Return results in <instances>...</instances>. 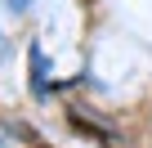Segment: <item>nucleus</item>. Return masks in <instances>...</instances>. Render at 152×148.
<instances>
[{"label": "nucleus", "mask_w": 152, "mask_h": 148, "mask_svg": "<svg viewBox=\"0 0 152 148\" xmlns=\"http://www.w3.org/2000/svg\"><path fill=\"white\" fill-rule=\"evenodd\" d=\"M9 9H14V14H23V9H27V0H9Z\"/></svg>", "instance_id": "obj_3"}, {"label": "nucleus", "mask_w": 152, "mask_h": 148, "mask_svg": "<svg viewBox=\"0 0 152 148\" xmlns=\"http://www.w3.org/2000/svg\"><path fill=\"white\" fill-rule=\"evenodd\" d=\"M27 58H31V94L45 99V94H49V67H45V49H40V40L27 45Z\"/></svg>", "instance_id": "obj_1"}, {"label": "nucleus", "mask_w": 152, "mask_h": 148, "mask_svg": "<svg viewBox=\"0 0 152 148\" xmlns=\"http://www.w3.org/2000/svg\"><path fill=\"white\" fill-rule=\"evenodd\" d=\"M5 54H9V40H5V32H0V63H5Z\"/></svg>", "instance_id": "obj_2"}]
</instances>
